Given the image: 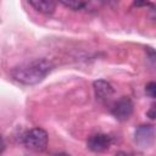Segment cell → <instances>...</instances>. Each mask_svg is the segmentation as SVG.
Wrapping results in <instances>:
<instances>
[{"label": "cell", "mask_w": 156, "mask_h": 156, "mask_svg": "<svg viewBox=\"0 0 156 156\" xmlns=\"http://www.w3.org/2000/svg\"><path fill=\"white\" fill-rule=\"evenodd\" d=\"M29 5L43 15H51L56 9L55 0H27Z\"/></svg>", "instance_id": "obj_7"}, {"label": "cell", "mask_w": 156, "mask_h": 156, "mask_svg": "<svg viewBox=\"0 0 156 156\" xmlns=\"http://www.w3.org/2000/svg\"><path fill=\"white\" fill-rule=\"evenodd\" d=\"M145 94L151 99H156V82H149L145 85Z\"/></svg>", "instance_id": "obj_9"}, {"label": "cell", "mask_w": 156, "mask_h": 156, "mask_svg": "<svg viewBox=\"0 0 156 156\" xmlns=\"http://www.w3.org/2000/svg\"><path fill=\"white\" fill-rule=\"evenodd\" d=\"M52 69V63L46 58H35L21 63L11 69V77L24 85L40 83Z\"/></svg>", "instance_id": "obj_1"}, {"label": "cell", "mask_w": 156, "mask_h": 156, "mask_svg": "<svg viewBox=\"0 0 156 156\" xmlns=\"http://www.w3.org/2000/svg\"><path fill=\"white\" fill-rule=\"evenodd\" d=\"M146 116L150 119H156V102L155 104H151L150 108L146 111Z\"/></svg>", "instance_id": "obj_10"}, {"label": "cell", "mask_w": 156, "mask_h": 156, "mask_svg": "<svg viewBox=\"0 0 156 156\" xmlns=\"http://www.w3.org/2000/svg\"><path fill=\"white\" fill-rule=\"evenodd\" d=\"M156 138V129L151 124L139 126L134 132V140L140 147H149Z\"/></svg>", "instance_id": "obj_4"}, {"label": "cell", "mask_w": 156, "mask_h": 156, "mask_svg": "<svg viewBox=\"0 0 156 156\" xmlns=\"http://www.w3.org/2000/svg\"><path fill=\"white\" fill-rule=\"evenodd\" d=\"M48 141H49V136L45 129L43 128H32L28 132H26L22 136V143L23 145L32 150V151H44L48 146Z\"/></svg>", "instance_id": "obj_2"}, {"label": "cell", "mask_w": 156, "mask_h": 156, "mask_svg": "<svg viewBox=\"0 0 156 156\" xmlns=\"http://www.w3.org/2000/svg\"><path fill=\"white\" fill-rule=\"evenodd\" d=\"M93 87H94V91H95L96 99L99 101H102V102L104 101H107L113 95V93H115L113 87L108 82H106L104 79L95 80L94 84H93Z\"/></svg>", "instance_id": "obj_6"}, {"label": "cell", "mask_w": 156, "mask_h": 156, "mask_svg": "<svg viewBox=\"0 0 156 156\" xmlns=\"http://www.w3.org/2000/svg\"><path fill=\"white\" fill-rule=\"evenodd\" d=\"M133 110H134L133 101L128 96H122L117 101H115V104L112 105L111 113L117 121L124 122L132 116Z\"/></svg>", "instance_id": "obj_3"}, {"label": "cell", "mask_w": 156, "mask_h": 156, "mask_svg": "<svg viewBox=\"0 0 156 156\" xmlns=\"http://www.w3.org/2000/svg\"><path fill=\"white\" fill-rule=\"evenodd\" d=\"M60 4H62L65 7L72 10V11H79L83 10L87 5L85 0H58Z\"/></svg>", "instance_id": "obj_8"}, {"label": "cell", "mask_w": 156, "mask_h": 156, "mask_svg": "<svg viewBox=\"0 0 156 156\" xmlns=\"http://www.w3.org/2000/svg\"><path fill=\"white\" fill-rule=\"evenodd\" d=\"M112 143H113L112 136H110L108 134L98 133V134H93L89 136L87 141V146L89 150L94 152H104L107 149H110Z\"/></svg>", "instance_id": "obj_5"}, {"label": "cell", "mask_w": 156, "mask_h": 156, "mask_svg": "<svg viewBox=\"0 0 156 156\" xmlns=\"http://www.w3.org/2000/svg\"><path fill=\"white\" fill-rule=\"evenodd\" d=\"M154 4H151L149 0H134V6H138V7H141V6H147V7H152Z\"/></svg>", "instance_id": "obj_11"}, {"label": "cell", "mask_w": 156, "mask_h": 156, "mask_svg": "<svg viewBox=\"0 0 156 156\" xmlns=\"http://www.w3.org/2000/svg\"><path fill=\"white\" fill-rule=\"evenodd\" d=\"M150 9H151V12H152V18L156 20V6L152 5V7H150Z\"/></svg>", "instance_id": "obj_13"}, {"label": "cell", "mask_w": 156, "mask_h": 156, "mask_svg": "<svg viewBox=\"0 0 156 156\" xmlns=\"http://www.w3.org/2000/svg\"><path fill=\"white\" fill-rule=\"evenodd\" d=\"M101 2L107 6H116L119 2V0H101Z\"/></svg>", "instance_id": "obj_12"}]
</instances>
